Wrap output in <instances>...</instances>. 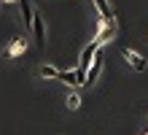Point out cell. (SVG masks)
<instances>
[{"instance_id": "obj_7", "label": "cell", "mask_w": 148, "mask_h": 135, "mask_svg": "<svg viewBox=\"0 0 148 135\" xmlns=\"http://www.w3.org/2000/svg\"><path fill=\"white\" fill-rule=\"evenodd\" d=\"M24 49H27V41H24V38H16L11 46L5 49V57H19V54H24Z\"/></svg>"}, {"instance_id": "obj_6", "label": "cell", "mask_w": 148, "mask_h": 135, "mask_svg": "<svg viewBox=\"0 0 148 135\" xmlns=\"http://www.w3.org/2000/svg\"><path fill=\"white\" fill-rule=\"evenodd\" d=\"M94 6H97V14H100V22H116L113 19V8L108 0H92Z\"/></svg>"}, {"instance_id": "obj_4", "label": "cell", "mask_w": 148, "mask_h": 135, "mask_svg": "<svg viewBox=\"0 0 148 135\" xmlns=\"http://www.w3.org/2000/svg\"><path fill=\"white\" fill-rule=\"evenodd\" d=\"M97 49H100V43H97V41H92L89 46L81 51V60H78V70H84V73H86V68L92 65V60H94V54H97Z\"/></svg>"}, {"instance_id": "obj_3", "label": "cell", "mask_w": 148, "mask_h": 135, "mask_svg": "<svg viewBox=\"0 0 148 135\" xmlns=\"http://www.w3.org/2000/svg\"><path fill=\"white\" fill-rule=\"evenodd\" d=\"M113 35H116V22H100V30L94 35V41H97L100 46H105V43L113 41Z\"/></svg>"}, {"instance_id": "obj_10", "label": "cell", "mask_w": 148, "mask_h": 135, "mask_svg": "<svg viewBox=\"0 0 148 135\" xmlns=\"http://www.w3.org/2000/svg\"><path fill=\"white\" fill-rule=\"evenodd\" d=\"M57 73H59V68H54V65H40V76L43 78H57Z\"/></svg>"}, {"instance_id": "obj_9", "label": "cell", "mask_w": 148, "mask_h": 135, "mask_svg": "<svg viewBox=\"0 0 148 135\" xmlns=\"http://www.w3.org/2000/svg\"><path fill=\"white\" fill-rule=\"evenodd\" d=\"M65 105H67V111H78V108H81V95H78V92H70V95H67V100H65Z\"/></svg>"}, {"instance_id": "obj_8", "label": "cell", "mask_w": 148, "mask_h": 135, "mask_svg": "<svg viewBox=\"0 0 148 135\" xmlns=\"http://www.w3.org/2000/svg\"><path fill=\"white\" fill-rule=\"evenodd\" d=\"M54 81H62V84H67V87H81L78 78H75V70H59Z\"/></svg>"}, {"instance_id": "obj_5", "label": "cell", "mask_w": 148, "mask_h": 135, "mask_svg": "<svg viewBox=\"0 0 148 135\" xmlns=\"http://www.w3.org/2000/svg\"><path fill=\"white\" fill-rule=\"evenodd\" d=\"M16 6H19V11H22L24 30H30V27H32V11H35V8L30 6V0H16Z\"/></svg>"}, {"instance_id": "obj_1", "label": "cell", "mask_w": 148, "mask_h": 135, "mask_svg": "<svg viewBox=\"0 0 148 135\" xmlns=\"http://www.w3.org/2000/svg\"><path fill=\"white\" fill-rule=\"evenodd\" d=\"M32 35H35V41H38V46L43 49L46 46V22H43V14L40 11H32Z\"/></svg>"}, {"instance_id": "obj_2", "label": "cell", "mask_w": 148, "mask_h": 135, "mask_svg": "<svg viewBox=\"0 0 148 135\" xmlns=\"http://www.w3.org/2000/svg\"><path fill=\"white\" fill-rule=\"evenodd\" d=\"M121 54H124V60H127V65L132 68V70H137V73H143V70L148 68V62H145V57H143L140 51H135V49H124Z\"/></svg>"}]
</instances>
